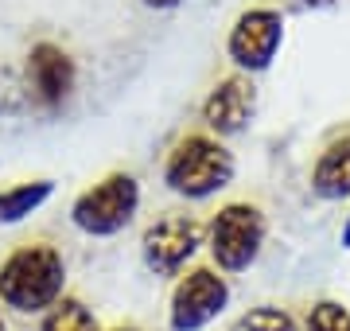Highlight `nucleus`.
I'll list each match as a JSON object with an SVG mask.
<instances>
[{"mask_svg":"<svg viewBox=\"0 0 350 331\" xmlns=\"http://www.w3.org/2000/svg\"><path fill=\"white\" fill-rule=\"evenodd\" d=\"M206 246V226L191 211H163L140 234V261L152 277H179L187 261Z\"/></svg>","mask_w":350,"mask_h":331,"instance_id":"5","label":"nucleus"},{"mask_svg":"<svg viewBox=\"0 0 350 331\" xmlns=\"http://www.w3.org/2000/svg\"><path fill=\"white\" fill-rule=\"evenodd\" d=\"M280 43H284V16L280 8H269V4H257V8H245L238 12V20L226 31V59L234 63L238 75H261L273 66V59L280 55Z\"/></svg>","mask_w":350,"mask_h":331,"instance_id":"7","label":"nucleus"},{"mask_svg":"<svg viewBox=\"0 0 350 331\" xmlns=\"http://www.w3.org/2000/svg\"><path fill=\"white\" fill-rule=\"evenodd\" d=\"M300 331H350V308L342 300H315L304 312Z\"/></svg>","mask_w":350,"mask_h":331,"instance_id":"14","label":"nucleus"},{"mask_svg":"<svg viewBox=\"0 0 350 331\" xmlns=\"http://www.w3.org/2000/svg\"><path fill=\"white\" fill-rule=\"evenodd\" d=\"M36 331H101L98 316H94V308L86 300H78V296H63L59 304H51L43 316H39Z\"/></svg>","mask_w":350,"mask_h":331,"instance_id":"12","label":"nucleus"},{"mask_svg":"<svg viewBox=\"0 0 350 331\" xmlns=\"http://www.w3.org/2000/svg\"><path fill=\"white\" fill-rule=\"evenodd\" d=\"M66 296V257L47 238H27L0 257V308L43 316Z\"/></svg>","mask_w":350,"mask_h":331,"instance_id":"1","label":"nucleus"},{"mask_svg":"<svg viewBox=\"0 0 350 331\" xmlns=\"http://www.w3.org/2000/svg\"><path fill=\"white\" fill-rule=\"evenodd\" d=\"M55 195V179H24L12 187H0V226H16L39 211Z\"/></svg>","mask_w":350,"mask_h":331,"instance_id":"11","label":"nucleus"},{"mask_svg":"<svg viewBox=\"0 0 350 331\" xmlns=\"http://www.w3.org/2000/svg\"><path fill=\"white\" fill-rule=\"evenodd\" d=\"M0 331H8V319H4V308H0Z\"/></svg>","mask_w":350,"mask_h":331,"instance_id":"19","label":"nucleus"},{"mask_svg":"<svg viewBox=\"0 0 350 331\" xmlns=\"http://www.w3.org/2000/svg\"><path fill=\"white\" fill-rule=\"evenodd\" d=\"M230 331H300V319L280 304H257L250 312H241Z\"/></svg>","mask_w":350,"mask_h":331,"instance_id":"13","label":"nucleus"},{"mask_svg":"<svg viewBox=\"0 0 350 331\" xmlns=\"http://www.w3.org/2000/svg\"><path fill=\"white\" fill-rule=\"evenodd\" d=\"M202 125L211 137H238L245 133L257 114V86H253L250 75H226L211 86V94L202 98Z\"/></svg>","mask_w":350,"mask_h":331,"instance_id":"9","label":"nucleus"},{"mask_svg":"<svg viewBox=\"0 0 350 331\" xmlns=\"http://www.w3.org/2000/svg\"><path fill=\"white\" fill-rule=\"evenodd\" d=\"M312 191L327 203L350 199V133L327 140L312 164Z\"/></svg>","mask_w":350,"mask_h":331,"instance_id":"10","label":"nucleus"},{"mask_svg":"<svg viewBox=\"0 0 350 331\" xmlns=\"http://www.w3.org/2000/svg\"><path fill=\"white\" fill-rule=\"evenodd\" d=\"M342 250H350V215H347V222H342Z\"/></svg>","mask_w":350,"mask_h":331,"instance_id":"17","label":"nucleus"},{"mask_svg":"<svg viewBox=\"0 0 350 331\" xmlns=\"http://www.w3.org/2000/svg\"><path fill=\"white\" fill-rule=\"evenodd\" d=\"M109 331H140V328H133V323H117V328H109Z\"/></svg>","mask_w":350,"mask_h":331,"instance_id":"18","label":"nucleus"},{"mask_svg":"<svg viewBox=\"0 0 350 331\" xmlns=\"http://www.w3.org/2000/svg\"><path fill=\"white\" fill-rule=\"evenodd\" d=\"M27 90H31V98L43 114H59L70 98H75L78 90V66L70 59V51H63L59 43H36L31 51H27Z\"/></svg>","mask_w":350,"mask_h":331,"instance_id":"8","label":"nucleus"},{"mask_svg":"<svg viewBox=\"0 0 350 331\" xmlns=\"http://www.w3.org/2000/svg\"><path fill=\"white\" fill-rule=\"evenodd\" d=\"M140 211V183L133 172H109L86 191L75 195L70 203V222L86 238H117L121 230L133 226Z\"/></svg>","mask_w":350,"mask_h":331,"instance_id":"4","label":"nucleus"},{"mask_svg":"<svg viewBox=\"0 0 350 331\" xmlns=\"http://www.w3.org/2000/svg\"><path fill=\"white\" fill-rule=\"evenodd\" d=\"M140 4H148V8H156V12H172V8L183 4V0H140Z\"/></svg>","mask_w":350,"mask_h":331,"instance_id":"15","label":"nucleus"},{"mask_svg":"<svg viewBox=\"0 0 350 331\" xmlns=\"http://www.w3.org/2000/svg\"><path fill=\"white\" fill-rule=\"evenodd\" d=\"M304 8H331V4H335V0H300Z\"/></svg>","mask_w":350,"mask_h":331,"instance_id":"16","label":"nucleus"},{"mask_svg":"<svg viewBox=\"0 0 350 331\" xmlns=\"http://www.w3.org/2000/svg\"><path fill=\"white\" fill-rule=\"evenodd\" d=\"M265 238H269L265 211L250 199H234V203L218 207L214 218L206 222V250H211L218 273H245L250 265H257Z\"/></svg>","mask_w":350,"mask_h":331,"instance_id":"3","label":"nucleus"},{"mask_svg":"<svg viewBox=\"0 0 350 331\" xmlns=\"http://www.w3.org/2000/svg\"><path fill=\"white\" fill-rule=\"evenodd\" d=\"M238 176V160L226 148L218 137L211 133H187L179 137L163 156L160 179L163 187L187 203H199V199H211V195L226 191Z\"/></svg>","mask_w":350,"mask_h":331,"instance_id":"2","label":"nucleus"},{"mask_svg":"<svg viewBox=\"0 0 350 331\" xmlns=\"http://www.w3.org/2000/svg\"><path fill=\"white\" fill-rule=\"evenodd\" d=\"M230 308V280L214 265L183 269L167 296V331H202Z\"/></svg>","mask_w":350,"mask_h":331,"instance_id":"6","label":"nucleus"}]
</instances>
